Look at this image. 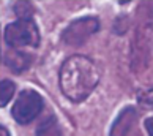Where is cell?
I'll use <instances>...</instances> for the list:
<instances>
[{
  "mask_svg": "<svg viewBox=\"0 0 153 136\" xmlns=\"http://www.w3.org/2000/svg\"><path fill=\"white\" fill-rule=\"evenodd\" d=\"M60 89L66 98L74 103L85 100L100 82V70L85 55H71L60 68Z\"/></svg>",
  "mask_w": 153,
  "mask_h": 136,
  "instance_id": "1",
  "label": "cell"
},
{
  "mask_svg": "<svg viewBox=\"0 0 153 136\" xmlns=\"http://www.w3.org/2000/svg\"><path fill=\"white\" fill-rule=\"evenodd\" d=\"M5 40L11 48H35L39 44V32L32 19H19L7 25Z\"/></svg>",
  "mask_w": 153,
  "mask_h": 136,
  "instance_id": "2",
  "label": "cell"
},
{
  "mask_svg": "<svg viewBox=\"0 0 153 136\" xmlns=\"http://www.w3.org/2000/svg\"><path fill=\"white\" fill-rule=\"evenodd\" d=\"M43 109V98L35 90H22L16 98V103L13 106L14 120L18 123H29L35 119Z\"/></svg>",
  "mask_w": 153,
  "mask_h": 136,
  "instance_id": "3",
  "label": "cell"
},
{
  "mask_svg": "<svg viewBox=\"0 0 153 136\" xmlns=\"http://www.w3.org/2000/svg\"><path fill=\"white\" fill-rule=\"evenodd\" d=\"M98 29H100L98 19L92 18V16H87V18H81V19H76L74 22H71L65 29L62 38H63V41L66 44L79 46V44L85 43L90 35L98 32Z\"/></svg>",
  "mask_w": 153,
  "mask_h": 136,
  "instance_id": "4",
  "label": "cell"
},
{
  "mask_svg": "<svg viewBox=\"0 0 153 136\" xmlns=\"http://www.w3.org/2000/svg\"><path fill=\"white\" fill-rule=\"evenodd\" d=\"M134 122H136L134 108H131V106L125 108V109L120 112V116L117 117V120L114 122L109 136H126L129 133V130L133 128Z\"/></svg>",
  "mask_w": 153,
  "mask_h": 136,
  "instance_id": "5",
  "label": "cell"
},
{
  "mask_svg": "<svg viewBox=\"0 0 153 136\" xmlns=\"http://www.w3.org/2000/svg\"><path fill=\"white\" fill-rule=\"evenodd\" d=\"M5 64L10 70H13L16 73L24 71L25 68H29L30 65V57L25 52H21V51H8L5 54Z\"/></svg>",
  "mask_w": 153,
  "mask_h": 136,
  "instance_id": "6",
  "label": "cell"
},
{
  "mask_svg": "<svg viewBox=\"0 0 153 136\" xmlns=\"http://www.w3.org/2000/svg\"><path fill=\"white\" fill-rule=\"evenodd\" d=\"M36 136H62V130L54 116L46 117L36 128Z\"/></svg>",
  "mask_w": 153,
  "mask_h": 136,
  "instance_id": "7",
  "label": "cell"
},
{
  "mask_svg": "<svg viewBox=\"0 0 153 136\" xmlns=\"http://www.w3.org/2000/svg\"><path fill=\"white\" fill-rule=\"evenodd\" d=\"M14 90H16V87L11 81H8V79L2 81V84H0V105L7 106L11 97L14 95Z\"/></svg>",
  "mask_w": 153,
  "mask_h": 136,
  "instance_id": "8",
  "label": "cell"
},
{
  "mask_svg": "<svg viewBox=\"0 0 153 136\" xmlns=\"http://www.w3.org/2000/svg\"><path fill=\"white\" fill-rule=\"evenodd\" d=\"M145 128H147V132H149V135L153 136V117H149L145 120Z\"/></svg>",
  "mask_w": 153,
  "mask_h": 136,
  "instance_id": "9",
  "label": "cell"
},
{
  "mask_svg": "<svg viewBox=\"0 0 153 136\" xmlns=\"http://www.w3.org/2000/svg\"><path fill=\"white\" fill-rule=\"evenodd\" d=\"M0 136H10L8 135V130L5 127H0Z\"/></svg>",
  "mask_w": 153,
  "mask_h": 136,
  "instance_id": "10",
  "label": "cell"
}]
</instances>
